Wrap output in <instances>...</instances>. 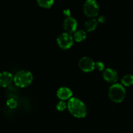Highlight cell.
I'll use <instances>...</instances> for the list:
<instances>
[{
  "label": "cell",
  "instance_id": "cell-7",
  "mask_svg": "<svg viewBox=\"0 0 133 133\" xmlns=\"http://www.w3.org/2000/svg\"><path fill=\"white\" fill-rule=\"evenodd\" d=\"M78 22L73 17H67L63 22V28L65 32L69 34H74L77 30Z\"/></svg>",
  "mask_w": 133,
  "mask_h": 133
},
{
  "label": "cell",
  "instance_id": "cell-16",
  "mask_svg": "<svg viewBox=\"0 0 133 133\" xmlns=\"http://www.w3.org/2000/svg\"><path fill=\"white\" fill-rule=\"evenodd\" d=\"M67 108V103H66L64 101H61V100H60V101H58V103L56 105V109H57L58 112L64 111Z\"/></svg>",
  "mask_w": 133,
  "mask_h": 133
},
{
  "label": "cell",
  "instance_id": "cell-12",
  "mask_svg": "<svg viewBox=\"0 0 133 133\" xmlns=\"http://www.w3.org/2000/svg\"><path fill=\"white\" fill-rule=\"evenodd\" d=\"M87 37V32L85 30L79 29L77 30L74 34H73V38L74 41L76 42L80 43L84 41Z\"/></svg>",
  "mask_w": 133,
  "mask_h": 133
},
{
  "label": "cell",
  "instance_id": "cell-2",
  "mask_svg": "<svg viewBox=\"0 0 133 133\" xmlns=\"http://www.w3.org/2000/svg\"><path fill=\"white\" fill-rule=\"evenodd\" d=\"M32 81L33 75L29 70H20L14 75V84L18 88H26L31 85Z\"/></svg>",
  "mask_w": 133,
  "mask_h": 133
},
{
  "label": "cell",
  "instance_id": "cell-8",
  "mask_svg": "<svg viewBox=\"0 0 133 133\" xmlns=\"http://www.w3.org/2000/svg\"><path fill=\"white\" fill-rule=\"evenodd\" d=\"M103 78L104 80L110 84H115L117 83L118 80V72L114 69L108 68H105L103 71Z\"/></svg>",
  "mask_w": 133,
  "mask_h": 133
},
{
  "label": "cell",
  "instance_id": "cell-14",
  "mask_svg": "<svg viewBox=\"0 0 133 133\" xmlns=\"http://www.w3.org/2000/svg\"><path fill=\"white\" fill-rule=\"evenodd\" d=\"M38 5L44 9H49L54 3L55 0H36Z\"/></svg>",
  "mask_w": 133,
  "mask_h": 133
},
{
  "label": "cell",
  "instance_id": "cell-11",
  "mask_svg": "<svg viewBox=\"0 0 133 133\" xmlns=\"http://www.w3.org/2000/svg\"><path fill=\"white\" fill-rule=\"evenodd\" d=\"M98 25L97 19L95 18H91L87 19L84 23V30L87 32H91L96 29Z\"/></svg>",
  "mask_w": 133,
  "mask_h": 133
},
{
  "label": "cell",
  "instance_id": "cell-3",
  "mask_svg": "<svg viewBox=\"0 0 133 133\" xmlns=\"http://www.w3.org/2000/svg\"><path fill=\"white\" fill-rule=\"evenodd\" d=\"M126 96V90L124 86L119 83H115L110 86L109 90L110 99L116 103H122Z\"/></svg>",
  "mask_w": 133,
  "mask_h": 133
},
{
  "label": "cell",
  "instance_id": "cell-1",
  "mask_svg": "<svg viewBox=\"0 0 133 133\" xmlns=\"http://www.w3.org/2000/svg\"><path fill=\"white\" fill-rule=\"evenodd\" d=\"M69 112L77 118H84L87 115V108L84 103L79 98L72 97L68 101Z\"/></svg>",
  "mask_w": 133,
  "mask_h": 133
},
{
  "label": "cell",
  "instance_id": "cell-15",
  "mask_svg": "<svg viewBox=\"0 0 133 133\" xmlns=\"http://www.w3.org/2000/svg\"><path fill=\"white\" fill-rule=\"evenodd\" d=\"M6 106L9 109H16L18 106V101L15 98H9L6 101Z\"/></svg>",
  "mask_w": 133,
  "mask_h": 133
},
{
  "label": "cell",
  "instance_id": "cell-13",
  "mask_svg": "<svg viewBox=\"0 0 133 133\" xmlns=\"http://www.w3.org/2000/svg\"><path fill=\"white\" fill-rule=\"evenodd\" d=\"M121 84L126 87L133 85V75L131 74H127L124 75L121 79Z\"/></svg>",
  "mask_w": 133,
  "mask_h": 133
},
{
  "label": "cell",
  "instance_id": "cell-9",
  "mask_svg": "<svg viewBox=\"0 0 133 133\" xmlns=\"http://www.w3.org/2000/svg\"><path fill=\"white\" fill-rule=\"evenodd\" d=\"M14 82V76L9 71H3L0 73V87H9Z\"/></svg>",
  "mask_w": 133,
  "mask_h": 133
},
{
  "label": "cell",
  "instance_id": "cell-17",
  "mask_svg": "<svg viewBox=\"0 0 133 133\" xmlns=\"http://www.w3.org/2000/svg\"><path fill=\"white\" fill-rule=\"evenodd\" d=\"M96 69H97L98 71H103L105 69V64L101 61H97L96 62Z\"/></svg>",
  "mask_w": 133,
  "mask_h": 133
},
{
  "label": "cell",
  "instance_id": "cell-4",
  "mask_svg": "<svg viewBox=\"0 0 133 133\" xmlns=\"http://www.w3.org/2000/svg\"><path fill=\"white\" fill-rule=\"evenodd\" d=\"M99 6L96 0H86L83 5V10L86 16L91 18H95L99 12Z\"/></svg>",
  "mask_w": 133,
  "mask_h": 133
},
{
  "label": "cell",
  "instance_id": "cell-5",
  "mask_svg": "<svg viewBox=\"0 0 133 133\" xmlns=\"http://www.w3.org/2000/svg\"><path fill=\"white\" fill-rule=\"evenodd\" d=\"M74 40L71 34L64 32L60 34L57 38V45L62 49H69L74 44Z\"/></svg>",
  "mask_w": 133,
  "mask_h": 133
},
{
  "label": "cell",
  "instance_id": "cell-10",
  "mask_svg": "<svg viewBox=\"0 0 133 133\" xmlns=\"http://www.w3.org/2000/svg\"><path fill=\"white\" fill-rule=\"evenodd\" d=\"M57 96L61 101H68L73 97V92L70 88L62 87L57 90Z\"/></svg>",
  "mask_w": 133,
  "mask_h": 133
},
{
  "label": "cell",
  "instance_id": "cell-6",
  "mask_svg": "<svg viewBox=\"0 0 133 133\" xmlns=\"http://www.w3.org/2000/svg\"><path fill=\"white\" fill-rule=\"evenodd\" d=\"M78 66L83 72L90 73L96 69V62L90 57H83L79 61Z\"/></svg>",
  "mask_w": 133,
  "mask_h": 133
},
{
  "label": "cell",
  "instance_id": "cell-18",
  "mask_svg": "<svg viewBox=\"0 0 133 133\" xmlns=\"http://www.w3.org/2000/svg\"><path fill=\"white\" fill-rule=\"evenodd\" d=\"M97 22L98 23H105L107 21V18L105 16L102 15V16H99L97 18Z\"/></svg>",
  "mask_w": 133,
  "mask_h": 133
},
{
  "label": "cell",
  "instance_id": "cell-19",
  "mask_svg": "<svg viewBox=\"0 0 133 133\" xmlns=\"http://www.w3.org/2000/svg\"><path fill=\"white\" fill-rule=\"evenodd\" d=\"M64 14L65 16H66V18L67 17H70L71 16H70V14H71V12H70V10H69V9H65L64 10Z\"/></svg>",
  "mask_w": 133,
  "mask_h": 133
}]
</instances>
